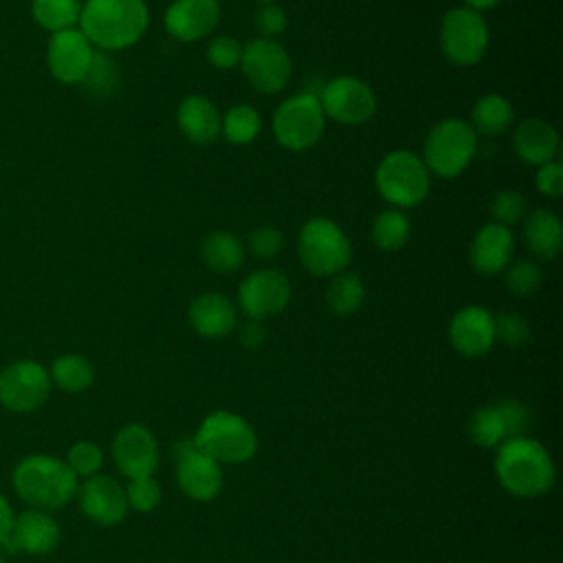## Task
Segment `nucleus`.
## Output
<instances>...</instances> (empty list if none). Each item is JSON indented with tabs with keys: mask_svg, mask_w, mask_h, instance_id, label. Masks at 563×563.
Instances as JSON below:
<instances>
[{
	"mask_svg": "<svg viewBox=\"0 0 563 563\" xmlns=\"http://www.w3.org/2000/svg\"><path fill=\"white\" fill-rule=\"evenodd\" d=\"M240 343L246 350H257L266 343V328L262 325V321H253L249 319L242 328H240Z\"/></svg>",
	"mask_w": 563,
	"mask_h": 563,
	"instance_id": "45",
	"label": "nucleus"
},
{
	"mask_svg": "<svg viewBox=\"0 0 563 563\" xmlns=\"http://www.w3.org/2000/svg\"><path fill=\"white\" fill-rule=\"evenodd\" d=\"M51 391V376L37 361H15L0 372V405L26 413L44 405Z\"/></svg>",
	"mask_w": 563,
	"mask_h": 563,
	"instance_id": "12",
	"label": "nucleus"
},
{
	"mask_svg": "<svg viewBox=\"0 0 563 563\" xmlns=\"http://www.w3.org/2000/svg\"><path fill=\"white\" fill-rule=\"evenodd\" d=\"M200 257L207 268L220 275H229L244 264V244L233 231L218 229L202 238Z\"/></svg>",
	"mask_w": 563,
	"mask_h": 563,
	"instance_id": "26",
	"label": "nucleus"
},
{
	"mask_svg": "<svg viewBox=\"0 0 563 563\" xmlns=\"http://www.w3.org/2000/svg\"><path fill=\"white\" fill-rule=\"evenodd\" d=\"M161 484L154 479V475L130 479L125 486L128 506L134 508L136 512H152L161 504Z\"/></svg>",
	"mask_w": 563,
	"mask_h": 563,
	"instance_id": "38",
	"label": "nucleus"
},
{
	"mask_svg": "<svg viewBox=\"0 0 563 563\" xmlns=\"http://www.w3.org/2000/svg\"><path fill=\"white\" fill-rule=\"evenodd\" d=\"M260 130H262V117L249 103H238L229 108L220 119V134L233 145H246L255 141Z\"/></svg>",
	"mask_w": 563,
	"mask_h": 563,
	"instance_id": "33",
	"label": "nucleus"
},
{
	"mask_svg": "<svg viewBox=\"0 0 563 563\" xmlns=\"http://www.w3.org/2000/svg\"><path fill=\"white\" fill-rule=\"evenodd\" d=\"M11 523H13V510H11L9 501L4 499V495L0 493V543L7 541V537L11 532Z\"/></svg>",
	"mask_w": 563,
	"mask_h": 563,
	"instance_id": "46",
	"label": "nucleus"
},
{
	"mask_svg": "<svg viewBox=\"0 0 563 563\" xmlns=\"http://www.w3.org/2000/svg\"><path fill=\"white\" fill-rule=\"evenodd\" d=\"M490 216L497 224L512 227L528 216V200L517 189H501L490 200Z\"/></svg>",
	"mask_w": 563,
	"mask_h": 563,
	"instance_id": "35",
	"label": "nucleus"
},
{
	"mask_svg": "<svg viewBox=\"0 0 563 563\" xmlns=\"http://www.w3.org/2000/svg\"><path fill=\"white\" fill-rule=\"evenodd\" d=\"M468 435L482 449H497L504 440L510 438L499 402L484 405L471 413Z\"/></svg>",
	"mask_w": 563,
	"mask_h": 563,
	"instance_id": "30",
	"label": "nucleus"
},
{
	"mask_svg": "<svg viewBox=\"0 0 563 563\" xmlns=\"http://www.w3.org/2000/svg\"><path fill=\"white\" fill-rule=\"evenodd\" d=\"M150 24L145 0H86L79 31L97 51H121L136 44Z\"/></svg>",
	"mask_w": 563,
	"mask_h": 563,
	"instance_id": "2",
	"label": "nucleus"
},
{
	"mask_svg": "<svg viewBox=\"0 0 563 563\" xmlns=\"http://www.w3.org/2000/svg\"><path fill=\"white\" fill-rule=\"evenodd\" d=\"M112 460L128 479L152 477L158 466V442L145 424L130 422L112 440Z\"/></svg>",
	"mask_w": 563,
	"mask_h": 563,
	"instance_id": "16",
	"label": "nucleus"
},
{
	"mask_svg": "<svg viewBox=\"0 0 563 563\" xmlns=\"http://www.w3.org/2000/svg\"><path fill=\"white\" fill-rule=\"evenodd\" d=\"M222 7L218 0H172L165 9V31L176 42H196L218 26Z\"/></svg>",
	"mask_w": 563,
	"mask_h": 563,
	"instance_id": "18",
	"label": "nucleus"
},
{
	"mask_svg": "<svg viewBox=\"0 0 563 563\" xmlns=\"http://www.w3.org/2000/svg\"><path fill=\"white\" fill-rule=\"evenodd\" d=\"M0 563H4V561H2V556H0Z\"/></svg>",
	"mask_w": 563,
	"mask_h": 563,
	"instance_id": "49",
	"label": "nucleus"
},
{
	"mask_svg": "<svg viewBox=\"0 0 563 563\" xmlns=\"http://www.w3.org/2000/svg\"><path fill=\"white\" fill-rule=\"evenodd\" d=\"M260 4H266V2H275V0H257Z\"/></svg>",
	"mask_w": 563,
	"mask_h": 563,
	"instance_id": "48",
	"label": "nucleus"
},
{
	"mask_svg": "<svg viewBox=\"0 0 563 563\" xmlns=\"http://www.w3.org/2000/svg\"><path fill=\"white\" fill-rule=\"evenodd\" d=\"M543 282L541 268L532 260H515L506 266V286L517 297H528L539 290Z\"/></svg>",
	"mask_w": 563,
	"mask_h": 563,
	"instance_id": "36",
	"label": "nucleus"
},
{
	"mask_svg": "<svg viewBox=\"0 0 563 563\" xmlns=\"http://www.w3.org/2000/svg\"><path fill=\"white\" fill-rule=\"evenodd\" d=\"M499 407H501V413H504V420L508 424V433L510 438L515 435H523V431L528 429V422H530V411L528 407L521 402V400H499Z\"/></svg>",
	"mask_w": 563,
	"mask_h": 563,
	"instance_id": "44",
	"label": "nucleus"
},
{
	"mask_svg": "<svg viewBox=\"0 0 563 563\" xmlns=\"http://www.w3.org/2000/svg\"><path fill=\"white\" fill-rule=\"evenodd\" d=\"M95 46L79 29L53 33L46 46V66L51 75L66 86H79L92 64Z\"/></svg>",
	"mask_w": 563,
	"mask_h": 563,
	"instance_id": "15",
	"label": "nucleus"
},
{
	"mask_svg": "<svg viewBox=\"0 0 563 563\" xmlns=\"http://www.w3.org/2000/svg\"><path fill=\"white\" fill-rule=\"evenodd\" d=\"M246 246H249L253 257L273 260L284 246V233L275 227H268V224L255 227L246 238Z\"/></svg>",
	"mask_w": 563,
	"mask_h": 563,
	"instance_id": "41",
	"label": "nucleus"
},
{
	"mask_svg": "<svg viewBox=\"0 0 563 563\" xmlns=\"http://www.w3.org/2000/svg\"><path fill=\"white\" fill-rule=\"evenodd\" d=\"M523 220V242L528 251L541 262L554 260L563 246V224L559 216L550 209H534Z\"/></svg>",
	"mask_w": 563,
	"mask_h": 563,
	"instance_id": "25",
	"label": "nucleus"
},
{
	"mask_svg": "<svg viewBox=\"0 0 563 563\" xmlns=\"http://www.w3.org/2000/svg\"><path fill=\"white\" fill-rule=\"evenodd\" d=\"M449 341L462 356H484L495 343V317L484 306H464L451 317Z\"/></svg>",
	"mask_w": 563,
	"mask_h": 563,
	"instance_id": "19",
	"label": "nucleus"
},
{
	"mask_svg": "<svg viewBox=\"0 0 563 563\" xmlns=\"http://www.w3.org/2000/svg\"><path fill=\"white\" fill-rule=\"evenodd\" d=\"M240 68L246 81L262 95L279 92L292 75L288 51L271 37H253L242 44Z\"/></svg>",
	"mask_w": 563,
	"mask_h": 563,
	"instance_id": "10",
	"label": "nucleus"
},
{
	"mask_svg": "<svg viewBox=\"0 0 563 563\" xmlns=\"http://www.w3.org/2000/svg\"><path fill=\"white\" fill-rule=\"evenodd\" d=\"M501 0H464V7L482 13V11H488V9H495Z\"/></svg>",
	"mask_w": 563,
	"mask_h": 563,
	"instance_id": "47",
	"label": "nucleus"
},
{
	"mask_svg": "<svg viewBox=\"0 0 563 563\" xmlns=\"http://www.w3.org/2000/svg\"><path fill=\"white\" fill-rule=\"evenodd\" d=\"M515 119L512 103L499 95V92H486L482 95L473 110H471V125L475 132H482L486 136H499L504 134Z\"/></svg>",
	"mask_w": 563,
	"mask_h": 563,
	"instance_id": "27",
	"label": "nucleus"
},
{
	"mask_svg": "<svg viewBox=\"0 0 563 563\" xmlns=\"http://www.w3.org/2000/svg\"><path fill=\"white\" fill-rule=\"evenodd\" d=\"M477 152V132L464 119H442L438 121L427 139L422 150V163L427 165L429 174L440 178H455L460 176Z\"/></svg>",
	"mask_w": 563,
	"mask_h": 563,
	"instance_id": "7",
	"label": "nucleus"
},
{
	"mask_svg": "<svg viewBox=\"0 0 563 563\" xmlns=\"http://www.w3.org/2000/svg\"><path fill=\"white\" fill-rule=\"evenodd\" d=\"M512 147L521 163L539 167L554 161L559 150V134L552 123L539 117L523 119L512 132Z\"/></svg>",
	"mask_w": 563,
	"mask_h": 563,
	"instance_id": "23",
	"label": "nucleus"
},
{
	"mask_svg": "<svg viewBox=\"0 0 563 563\" xmlns=\"http://www.w3.org/2000/svg\"><path fill=\"white\" fill-rule=\"evenodd\" d=\"M176 479L180 490L194 501H211L224 486L222 464L202 453L191 438L176 446Z\"/></svg>",
	"mask_w": 563,
	"mask_h": 563,
	"instance_id": "14",
	"label": "nucleus"
},
{
	"mask_svg": "<svg viewBox=\"0 0 563 563\" xmlns=\"http://www.w3.org/2000/svg\"><path fill=\"white\" fill-rule=\"evenodd\" d=\"M48 376L59 389L68 394H81L92 385L95 367L86 356L68 352L53 361Z\"/></svg>",
	"mask_w": 563,
	"mask_h": 563,
	"instance_id": "29",
	"label": "nucleus"
},
{
	"mask_svg": "<svg viewBox=\"0 0 563 563\" xmlns=\"http://www.w3.org/2000/svg\"><path fill=\"white\" fill-rule=\"evenodd\" d=\"M537 189L539 194L548 196V198H559L563 194V169L559 161H550L539 165L537 176H534Z\"/></svg>",
	"mask_w": 563,
	"mask_h": 563,
	"instance_id": "43",
	"label": "nucleus"
},
{
	"mask_svg": "<svg viewBox=\"0 0 563 563\" xmlns=\"http://www.w3.org/2000/svg\"><path fill=\"white\" fill-rule=\"evenodd\" d=\"M374 183L385 202L396 209H411L427 198L431 174L416 152L394 150L376 165Z\"/></svg>",
	"mask_w": 563,
	"mask_h": 563,
	"instance_id": "6",
	"label": "nucleus"
},
{
	"mask_svg": "<svg viewBox=\"0 0 563 563\" xmlns=\"http://www.w3.org/2000/svg\"><path fill=\"white\" fill-rule=\"evenodd\" d=\"M79 477L55 455L35 453L13 471V488L22 501L37 510H55L77 495Z\"/></svg>",
	"mask_w": 563,
	"mask_h": 563,
	"instance_id": "3",
	"label": "nucleus"
},
{
	"mask_svg": "<svg viewBox=\"0 0 563 563\" xmlns=\"http://www.w3.org/2000/svg\"><path fill=\"white\" fill-rule=\"evenodd\" d=\"M273 136L290 152L310 150L323 134L325 114L314 92H299L284 99L273 112Z\"/></svg>",
	"mask_w": 563,
	"mask_h": 563,
	"instance_id": "8",
	"label": "nucleus"
},
{
	"mask_svg": "<svg viewBox=\"0 0 563 563\" xmlns=\"http://www.w3.org/2000/svg\"><path fill=\"white\" fill-rule=\"evenodd\" d=\"M79 86H84L86 92H90L92 97H108L114 90L117 68H114L112 59L108 55H103V51H95L92 64Z\"/></svg>",
	"mask_w": 563,
	"mask_h": 563,
	"instance_id": "34",
	"label": "nucleus"
},
{
	"mask_svg": "<svg viewBox=\"0 0 563 563\" xmlns=\"http://www.w3.org/2000/svg\"><path fill=\"white\" fill-rule=\"evenodd\" d=\"M189 325L205 339H222L238 325V310L220 292L198 295L187 310Z\"/></svg>",
	"mask_w": 563,
	"mask_h": 563,
	"instance_id": "22",
	"label": "nucleus"
},
{
	"mask_svg": "<svg viewBox=\"0 0 563 563\" xmlns=\"http://www.w3.org/2000/svg\"><path fill=\"white\" fill-rule=\"evenodd\" d=\"M365 301V284L356 273L341 271L330 277L325 288V306L339 317L354 314Z\"/></svg>",
	"mask_w": 563,
	"mask_h": 563,
	"instance_id": "28",
	"label": "nucleus"
},
{
	"mask_svg": "<svg viewBox=\"0 0 563 563\" xmlns=\"http://www.w3.org/2000/svg\"><path fill=\"white\" fill-rule=\"evenodd\" d=\"M81 512L99 526H117L125 519L130 506L125 499V488L108 475H90L77 486Z\"/></svg>",
	"mask_w": 563,
	"mask_h": 563,
	"instance_id": "17",
	"label": "nucleus"
},
{
	"mask_svg": "<svg viewBox=\"0 0 563 563\" xmlns=\"http://www.w3.org/2000/svg\"><path fill=\"white\" fill-rule=\"evenodd\" d=\"M325 119H332L343 125H358L374 117L376 95L358 77L339 75L330 79L317 95Z\"/></svg>",
	"mask_w": 563,
	"mask_h": 563,
	"instance_id": "11",
	"label": "nucleus"
},
{
	"mask_svg": "<svg viewBox=\"0 0 563 563\" xmlns=\"http://www.w3.org/2000/svg\"><path fill=\"white\" fill-rule=\"evenodd\" d=\"M495 341L508 347H521L530 341V323L517 312H501L495 317Z\"/></svg>",
	"mask_w": 563,
	"mask_h": 563,
	"instance_id": "39",
	"label": "nucleus"
},
{
	"mask_svg": "<svg viewBox=\"0 0 563 563\" xmlns=\"http://www.w3.org/2000/svg\"><path fill=\"white\" fill-rule=\"evenodd\" d=\"M411 238V222L402 209H385L372 222V242L380 251H400Z\"/></svg>",
	"mask_w": 563,
	"mask_h": 563,
	"instance_id": "31",
	"label": "nucleus"
},
{
	"mask_svg": "<svg viewBox=\"0 0 563 563\" xmlns=\"http://www.w3.org/2000/svg\"><path fill=\"white\" fill-rule=\"evenodd\" d=\"M64 462L77 477L86 479V477L99 473V468L103 464V451L99 444H95L90 440H79L68 449V455Z\"/></svg>",
	"mask_w": 563,
	"mask_h": 563,
	"instance_id": "37",
	"label": "nucleus"
},
{
	"mask_svg": "<svg viewBox=\"0 0 563 563\" xmlns=\"http://www.w3.org/2000/svg\"><path fill=\"white\" fill-rule=\"evenodd\" d=\"M191 440L202 453L222 466L244 464L257 453L255 429L242 416L224 409L209 413Z\"/></svg>",
	"mask_w": 563,
	"mask_h": 563,
	"instance_id": "4",
	"label": "nucleus"
},
{
	"mask_svg": "<svg viewBox=\"0 0 563 563\" xmlns=\"http://www.w3.org/2000/svg\"><path fill=\"white\" fill-rule=\"evenodd\" d=\"M59 537V523L46 510L33 508L13 517L11 532L4 543L11 552L48 554L57 548Z\"/></svg>",
	"mask_w": 563,
	"mask_h": 563,
	"instance_id": "20",
	"label": "nucleus"
},
{
	"mask_svg": "<svg viewBox=\"0 0 563 563\" xmlns=\"http://www.w3.org/2000/svg\"><path fill=\"white\" fill-rule=\"evenodd\" d=\"M207 62L220 70H231L235 66H240V57H242V42H238L231 35H218L211 37L207 48H205Z\"/></svg>",
	"mask_w": 563,
	"mask_h": 563,
	"instance_id": "40",
	"label": "nucleus"
},
{
	"mask_svg": "<svg viewBox=\"0 0 563 563\" xmlns=\"http://www.w3.org/2000/svg\"><path fill=\"white\" fill-rule=\"evenodd\" d=\"M512 251H515V235L510 227L488 222L471 240L468 264L475 273L490 277L506 271V266L512 260Z\"/></svg>",
	"mask_w": 563,
	"mask_h": 563,
	"instance_id": "21",
	"label": "nucleus"
},
{
	"mask_svg": "<svg viewBox=\"0 0 563 563\" xmlns=\"http://www.w3.org/2000/svg\"><path fill=\"white\" fill-rule=\"evenodd\" d=\"M297 255L303 268L314 277H332L350 264L352 246L343 229L325 218H308L297 235Z\"/></svg>",
	"mask_w": 563,
	"mask_h": 563,
	"instance_id": "5",
	"label": "nucleus"
},
{
	"mask_svg": "<svg viewBox=\"0 0 563 563\" xmlns=\"http://www.w3.org/2000/svg\"><path fill=\"white\" fill-rule=\"evenodd\" d=\"M490 42L488 24L482 13L468 7L449 9L440 24V48L455 66H475Z\"/></svg>",
	"mask_w": 563,
	"mask_h": 563,
	"instance_id": "9",
	"label": "nucleus"
},
{
	"mask_svg": "<svg viewBox=\"0 0 563 563\" xmlns=\"http://www.w3.org/2000/svg\"><path fill=\"white\" fill-rule=\"evenodd\" d=\"M290 301V282L277 268H257L249 273L238 288V303L253 321L279 314Z\"/></svg>",
	"mask_w": 563,
	"mask_h": 563,
	"instance_id": "13",
	"label": "nucleus"
},
{
	"mask_svg": "<svg viewBox=\"0 0 563 563\" xmlns=\"http://www.w3.org/2000/svg\"><path fill=\"white\" fill-rule=\"evenodd\" d=\"M495 475L510 495L534 499L552 490L556 468L550 451L539 440L515 435L497 446Z\"/></svg>",
	"mask_w": 563,
	"mask_h": 563,
	"instance_id": "1",
	"label": "nucleus"
},
{
	"mask_svg": "<svg viewBox=\"0 0 563 563\" xmlns=\"http://www.w3.org/2000/svg\"><path fill=\"white\" fill-rule=\"evenodd\" d=\"M286 26H288V18H286L282 7H277L275 2H266V4L257 7V11H255V29H257L260 37L275 40V35L284 33Z\"/></svg>",
	"mask_w": 563,
	"mask_h": 563,
	"instance_id": "42",
	"label": "nucleus"
},
{
	"mask_svg": "<svg viewBox=\"0 0 563 563\" xmlns=\"http://www.w3.org/2000/svg\"><path fill=\"white\" fill-rule=\"evenodd\" d=\"M81 2L79 0H31V15L44 31L59 33L79 24Z\"/></svg>",
	"mask_w": 563,
	"mask_h": 563,
	"instance_id": "32",
	"label": "nucleus"
},
{
	"mask_svg": "<svg viewBox=\"0 0 563 563\" xmlns=\"http://www.w3.org/2000/svg\"><path fill=\"white\" fill-rule=\"evenodd\" d=\"M220 119L216 103L205 95H187L176 108L178 130L196 145L213 143L220 136Z\"/></svg>",
	"mask_w": 563,
	"mask_h": 563,
	"instance_id": "24",
	"label": "nucleus"
}]
</instances>
